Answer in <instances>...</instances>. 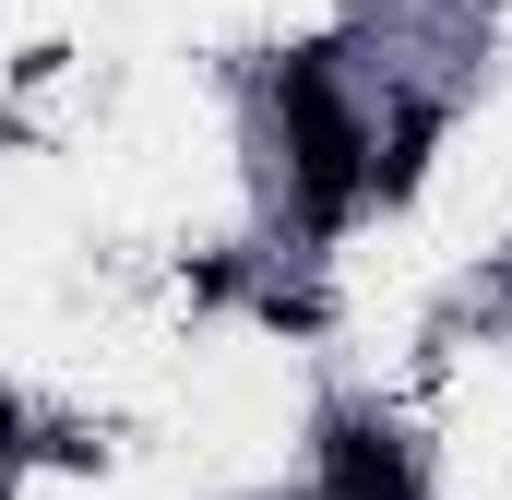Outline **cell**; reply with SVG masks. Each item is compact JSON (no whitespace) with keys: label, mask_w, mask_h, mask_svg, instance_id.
<instances>
[{"label":"cell","mask_w":512,"mask_h":500,"mask_svg":"<svg viewBox=\"0 0 512 500\" xmlns=\"http://www.w3.org/2000/svg\"><path fill=\"white\" fill-rule=\"evenodd\" d=\"M274 108H286V203H298V239H334L370 203V120H358L334 48H298L274 72Z\"/></svg>","instance_id":"cell-1"},{"label":"cell","mask_w":512,"mask_h":500,"mask_svg":"<svg viewBox=\"0 0 512 500\" xmlns=\"http://www.w3.org/2000/svg\"><path fill=\"white\" fill-rule=\"evenodd\" d=\"M310 500H417V465H405V441H393L370 405H346L322 429V489Z\"/></svg>","instance_id":"cell-2"},{"label":"cell","mask_w":512,"mask_h":500,"mask_svg":"<svg viewBox=\"0 0 512 500\" xmlns=\"http://www.w3.org/2000/svg\"><path fill=\"white\" fill-rule=\"evenodd\" d=\"M12 465H24V393L0 381V477H12Z\"/></svg>","instance_id":"cell-3"}]
</instances>
